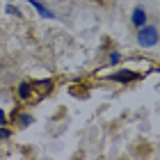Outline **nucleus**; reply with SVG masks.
<instances>
[{"label": "nucleus", "mask_w": 160, "mask_h": 160, "mask_svg": "<svg viewBox=\"0 0 160 160\" xmlns=\"http://www.w3.org/2000/svg\"><path fill=\"white\" fill-rule=\"evenodd\" d=\"M137 73H128V71H121V73H112V80H117V82H130V80H135Z\"/></svg>", "instance_id": "obj_3"}, {"label": "nucleus", "mask_w": 160, "mask_h": 160, "mask_svg": "<svg viewBox=\"0 0 160 160\" xmlns=\"http://www.w3.org/2000/svg\"><path fill=\"white\" fill-rule=\"evenodd\" d=\"M110 62H112V64H117V62H119V55H117V53H112V55H110Z\"/></svg>", "instance_id": "obj_8"}, {"label": "nucleus", "mask_w": 160, "mask_h": 160, "mask_svg": "<svg viewBox=\"0 0 160 160\" xmlns=\"http://www.w3.org/2000/svg\"><path fill=\"white\" fill-rule=\"evenodd\" d=\"M28 2H30V5H34V7H37V9H39V14H41V16H46V18H53V12H50V9H48V7H43V5L39 2V0H28Z\"/></svg>", "instance_id": "obj_4"}, {"label": "nucleus", "mask_w": 160, "mask_h": 160, "mask_svg": "<svg viewBox=\"0 0 160 160\" xmlns=\"http://www.w3.org/2000/svg\"><path fill=\"white\" fill-rule=\"evenodd\" d=\"M5 137H9V130H2V128H0V140H5Z\"/></svg>", "instance_id": "obj_9"}, {"label": "nucleus", "mask_w": 160, "mask_h": 160, "mask_svg": "<svg viewBox=\"0 0 160 160\" xmlns=\"http://www.w3.org/2000/svg\"><path fill=\"white\" fill-rule=\"evenodd\" d=\"M7 14H14V16H18V9L14 5H7Z\"/></svg>", "instance_id": "obj_7"}, {"label": "nucleus", "mask_w": 160, "mask_h": 160, "mask_svg": "<svg viewBox=\"0 0 160 160\" xmlns=\"http://www.w3.org/2000/svg\"><path fill=\"white\" fill-rule=\"evenodd\" d=\"M30 92H32V87L28 85V82H23V85L18 87V96L21 98H28V96H30Z\"/></svg>", "instance_id": "obj_5"}, {"label": "nucleus", "mask_w": 160, "mask_h": 160, "mask_svg": "<svg viewBox=\"0 0 160 160\" xmlns=\"http://www.w3.org/2000/svg\"><path fill=\"white\" fill-rule=\"evenodd\" d=\"M133 23H135L137 28L147 25V14H144L142 7H135V9H133Z\"/></svg>", "instance_id": "obj_2"}, {"label": "nucleus", "mask_w": 160, "mask_h": 160, "mask_svg": "<svg viewBox=\"0 0 160 160\" xmlns=\"http://www.w3.org/2000/svg\"><path fill=\"white\" fill-rule=\"evenodd\" d=\"M30 121H32V119H30V117H28V114H23V117H21V119H18V123H21V126H28V123H30Z\"/></svg>", "instance_id": "obj_6"}, {"label": "nucleus", "mask_w": 160, "mask_h": 160, "mask_svg": "<svg viewBox=\"0 0 160 160\" xmlns=\"http://www.w3.org/2000/svg\"><path fill=\"white\" fill-rule=\"evenodd\" d=\"M137 41H140V46H144V48L156 46V43H158V30L153 25H142L140 34H137Z\"/></svg>", "instance_id": "obj_1"}, {"label": "nucleus", "mask_w": 160, "mask_h": 160, "mask_svg": "<svg viewBox=\"0 0 160 160\" xmlns=\"http://www.w3.org/2000/svg\"><path fill=\"white\" fill-rule=\"evenodd\" d=\"M0 121H5V112L2 110H0Z\"/></svg>", "instance_id": "obj_10"}]
</instances>
